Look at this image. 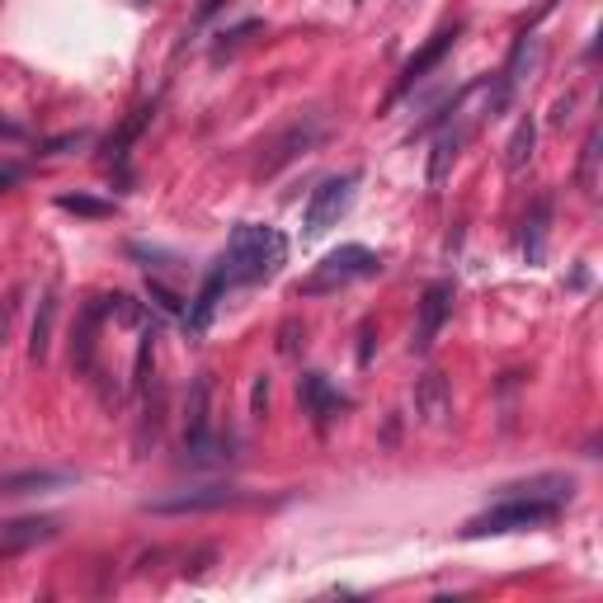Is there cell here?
I'll return each mask as SVG.
<instances>
[{
	"mask_svg": "<svg viewBox=\"0 0 603 603\" xmlns=\"http://www.w3.org/2000/svg\"><path fill=\"white\" fill-rule=\"evenodd\" d=\"M297 401L311 415V424H317V434H325L349 410V396H339L331 382H325V373H302L297 377Z\"/></svg>",
	"mask_w": 603,
	"mask_h": 603,
	"instance_id": "ba28073f",
	"label": "cell"
},
{
	"mask_svg": "<svg viewBox=\"0 0 603 603\" xmlns=\"http://www.w3.org/2000/svg\"><path fill=\"white\" fill-rule=\"evenodd\" d=\"M259 29H265V24H259V20H245V24H236V29H227V34H222V43H217V52H227V48H241L245 38H251V34H259Z\"/></svg>",
	"mask_w": 603,
	"mask_h": 603,
	"instance_id": "4316f807",
	"label": "cell"
},
{
	"mask_svg": "<svg viewBox=\"0 0 603 603\" xmlns=\"http://www.w3.org/2000/svg\"><path fill=\"white\" fill-rule=\"evenodd\" d=\"M222 5H231V0H198V10H194V20H198V24H208V20L217 15V10H222Z\"/></svg>",
	"mask_w": 603,
	"mask_h": 603,
	"instance_id": "f546056e",
	"label": "cell"
},
{
	"mask_svg": "<svg viewBox=\"0 0 603 603\" xmlns=\"http://www.w3.org/2000/svg\"><path fill=\"white\" fill-rule=\"evenodd\" d=\"M0 137H5V142H24V128L10 123V118H0Z\"/></svg>",
	"mask_w": 603,
	"mask_h": 603,
	"instance_id": "d6a6232c",
	"label": "cell"
},
{
	"mask_svg": "<svg viewBox=\"0 0 603 603\" xmlns=\"http://www.w3.org/2000/svg\"><path fill=\"white\" fill-rule=\"evenodd\" d=\"M245 490L241 486H184V490H170V496H156L146 500L142 510L146 514H161V518H180V514H217V510H231V504H241Z\"/></svg>",
	"mask_w": 603,
	"mask_h": 603,
	"instance_id": "5b68a950",
	"label": "cell"
},
{
	"mask_svg": "<svg viewBox=\"0 0 603 603\" xmlns=\"http://www.w3.org/2000/svg\"><path fill=\"white\" fill-rule=\"evenodd\" d=\"M452 302H458V287H452L448 279H438V283H429L420 293V302H415V339H410V349H415V354H424L438 339V331H444L448 317H452Z\"/></svg>",
	"mask_w": 603,
	"mask_h": 603,
	"instance_id": "8992f818",
	"label": "cell"
},
{
	"mask_svg": "<svg viewBox=\"0 0 603 603\" xmlns=\"http://www.w3.org/2000/svg\"><path fill=\"white\" fill-rule=\"evenodd\" d=\"M297 339H302V321H283L279 325V354H283V359H293V354H297Z\"/></svg>",
	"mask_w": 603,
	"mask_h": 603,
	"instance_id": "83f0119b",
	"label": "cell"
},
{
	"mask_svg": "<svg viewBox=\"0 0 603 603\" xmlns=\"http://www.w3.org/2000/svg\"><path fill=\"white\" fill-rule=\"evenodd\" d=\"M62 533V524L52 514H24V518H5L0 524V561H10V556H24V552H34V547H43L52 542Z\"/></svg>",
	"mask_w": 603,
	"mask_h": 603,
	"instance_id": "9c48e42d",
	"label": "cell"
},
{
	"mask_svg": "<svg viewBox=\"0 0 603 603\" xmlns=\"http://www.w3.org/2000/svg\"><path fill=\"white\" fill-rule=\"evenodd\" d=\"M561 514V504L552 500H533V496H504L496 510L476 514L462 538H496V533H528V528H547Z\"/></svg>",
	"mask_w": 603,
	"mask_h": 603,
	"instance_id": "3957f363",
	"label": "cell"
},
{
	"mask_svg": "<svg viewBox=\"0 0 603 603\" xmlns=\"http://www.w3.org/2000/svg\"><path fill=\"white\" fill-rule=\"evenodd\" d=\"M599 142H603V132L589 128L585 146H580V170H575V180H580L585 194H594V189H599Z\"/></svg>",
	"mask_w": 603,
	"mask_h": 603,
	"instance_id": "7402d4cb",
	"label": "cell"
},
{
	"mask_svg": "<svg viewBox=\"0 0 603 603\" xmlns=\"http://www.w3.org/2000/svg\"><path fill=\"white\" fill-rule=\"evenodd\" d=\"M415 415L424 424H448V415H452V387H448L444 373H424L415 382Z\"/></svg>",
	"mask_w": 603,
	"mask_h": 603,
	"instance_id": "9a60e30c",
	"label": "cell"
},
{
	"mask_svg": "<svg viewBox=\"0 0 603 603\" xmlns=\"http://www.w3.org/2000/svg\"><path fill=\"white\" fill-rule=\"evenodd\" d=\"M57 208H62V213H76V217H114V203L90 198V194H62Z\"/></svg>",
	"mask_w": 603,
	"mask_h": 603,
	"instance_id": "d4e9b609",
	"label": "cell"
},
{
	"mask_svg": "<svg viewBox=\"0 0 603 603\" xmlns=\"http://www.w3.org/2000/svg\"><path fill=\"white\" fill-rule=\"evenodd\" d=\"M52 321H57V287H48L43 302H38V317H34V331H29V359H48V345H52Z\"/></svg>",
	"mask_w": 603,
	"mask_h": 603,
	"instance_id": "44dd1931",
	"label": "cell"
},
{
	"mask_svg": "<svg viewBox=\"0 0 603 603\" xmlns=\"http://www.w3.org/2000/svg\"><path fill=\"white\" fill-rule=\"evenodd\" d=\"M104 302V317H118L123 325H146V307L137 297H128V293H108V297H100Z\"/></svg>",
	"mask_w": 603,
	"mask_h": 603,
	"instance_id": "cb8c5ba5",
	"label": "cell"
},
{
	"mask_svg": "<svg viewBox=\"0 0 603 603\" xmlns=\"http://www.w3.org/2000/svg\"><path fill=\"white\" fill-rule=\"evenodd\" d=\"M227 293H231L227 273H222V265H213L208 279H203V287H198V297L189 302V311H184V331H189V335H203V331H208V325H213V311L222 307Z\"/></svg>",
	"mask_w": 603,
	"mask_h": 603,
	"instance_id": "4fadbf2b",
	"label": "cell"
},
{
	"mask_svg": "<svg viewBox=\"0 0 603 603\" xmlns=\"http://www.w3.org/2000/svg\"><path fill=\"white\" fill-rule=\"evenodd\" d=\"M265 406H269V377H255V392H251V410H255V415H265Z\"/></svg>",
	"mask_w": 603,
	"mask_h": 603,
	"instance_id": "f1b7e54d",
	"label": "cell"
},
{
	"mask_svg": "<svg viewBox=\"0 0 603 603\" xmlns=\"http://www.w3.org/2000/svg\"><path fill=\"white\" fill-rule=\"evenodd\" d=\"M458 38H462V24H448V29H438V34L429 38V43H424V48L415 52V57H410V62L401 66V80H396V86H392V94H387V108H392L396 100H406V94L415 90L420 80H429V72H434V66L444 62L452 48H458Z\"/></svg>",
	"mask_w": 603,
	"mask_h": 603,
	"instance_id": "52a82bcc",
	"label": "cell"
},
{
	"mask_svg": "<svg viewBox=\"0 0 603 603\" xmlns=\"http://www.w3.org/2000/svg\"><path fill=\"white\" fill-rule=\"evenodd\" d=\"M533 146H538V123H533V114H524L514 123L510 142H504V170L510 175H524L528 161H533Z\"/></svg>",
	"mask_w": 603,
	"mask_h": 603,
	"instance_id": "ffe728a7",
	"label": "cell"
},
{
	"mask_svg": "<svg viewBox=\"0 0 603 603\" xmlns=\"http://www.w3.org/2000/svg\"><path fill=\"white\" fill-rule=\"evenodd\" d=\"M325 137V118H317V114H302L293 128H287L279 142L269 146V156H265V166H259V175H279L287 161H297V156H307L311 146H317Z\"/></svg>",
	"mask_w": 603,
	"mask_h": 603,
	"instance_id": "30bf717a",
	"label": "cell"
},
{
	"mask_svg": "<svg viewBox=\"0 0 603 603\" xmlns=\"http://www.w3.org/2000/svg\"><path fill=\"white\" fill-rule=\"evenodd\" d=\"M283 259H287V236H283L279 227H269V222H241L236 231H231L227 251L217 255V265H222L231 287H251V283L273 279Z\"/></svg>",
	"mask_w": 603,
	"mask_h": 603,
	"instance_id": "6da1fadb",
	"label": "cell"
},
{
	"mask_svg": "<svg viewBox=\"0 0 603 603\" xmlns=\"http://www.w3.org/2000/svg\"><path fill=\"white\" fill-rule=\"evenodd\" d=\"M151 118H156V104H142V108H132V118H123V128L108 137L104 151H100L108 166H123V161H128V146L151 128Z\"/></svg>",
	"mask_w": 603,
	"mask_h": 603,
	"instance_id": "e0dca14e",
	"label": "cell"
},
{
	"mask_svg": "<svg viewBox=\"0 0 603 603\" xmlns=\"http://www.w3.org/2000/svg\"><path fill=\"white\" fill-rule=\"evenodd\" d=\"M15 180H20V170H0V189H10Z\"/></svg>",
	"mask_w": 603,
	"mask_h": 603,
	"instance_id": "836d02e7",
	"label": "cell"
},
{
	"mask_svg": "<svg viewBox=\"0 0 603 603\" xmlns=\"http://www.w3.org/2000/svg\"><path fill=\"white\" fill-rule=\"evenodd\" d=\"M377 273H382L377 251H368V245H339V251H331L307 279L297 283V293L302 297H325V293H339V287H349V283L377 279Z\"/></svg>",
	"mask_w": 603,
	"mask_h": 603,
	"instance_id": "7a4b0ae2",
	"label": "cell"
},
{
	"mask_svg": "<svg viewBox=\"0 0 603 603\" xmlns=\"http://www.w3.org/2000/svg\"><path fill=\"white\" fill-rule=\"evenodd\" d=\"M86 142V132H66V137H57V142H48V156H57V151H66V146H80Z\"/></svg>",
	"mask_w": 603,
	"mask_h": 603,
	"instance_id": "1f68e13d",
	"label": "cell"
},
{
	"mask_svg": "<svg viewBox=\"0 0 603 603\" xmlns=\"http://www.w3.org/2000/svg\"><path fill=\"white\" fill-rule=\"evenodd\" d=\"M208 396H213V382L208 377H198L194 382V396H189V410H184V434H198V429H208Z\"/></svg>",
	"mask_w": 603,
	"mask_h": 603,
	"instance_id": "603a6c76",
	"label": "cell"
},
{
	"mask_svg": "<svg viewBox=\"0 0 603 603\" xmlns=\"http://www.w3.org/2000/svg\"><path fill=\"white\" fill-rule=\"evenodd\" d=\"M547 231H552V194H538L533 208L524 217V259L538 265L542 251H547Z\"/></svg>",
	"mask_w": 603,
	"mask_h": 603,
	"instance_id": "d6986e66",
	"label": "cell"
},
{
	"mask_svg": "<svg viewBox=\"0 0 603 603\" xmlns=\"http://www.w3.org/2000/svg\"><path fill=\"white\" fill-rule=\"evenodd\" d=\"M100 321H104V302L94 297L90 307L80 311V321L72 331V363L80 368V373H90V368H94V331H100Z\"/></svg>",
	"mask_w": 603,
	"mask_h": 603,
	"instance_id": "ac0fdd59",
	"label": "cell"
},
{
	"mask_svg": "<svg viewBox=\"0 0 603 603\" xmlns=\"http://www.w3.org/2000/svg\"><path fill=\"white\" fill-rule=\"evenodd\" d=\"M146 297H151V302H156V307H161V311H170V317H184V302H180V297H175V293H170V287H166V283H146Z\"/></svg>",
	"mask_w": 603,
	"mask_h": 603,
	"instance_id": "484cf974",
	"label": "cell"
},
{
	"mask_svg": "<svg viewBox=\"0 0 603 603\" xmlns=\"http://www.w3.org/2000/svg\"><path fill=\"white\" fill-rule=\"evenodd\" d=\"M76 486L72 467H24V472H0V496H52V490Z\"/></svg>",
	"mask_w": 603,
	"mask_h": 603,
	"instance_id": "8fae6325",
	"label": "cell"
},
{
	"mask_svg": "<svg viewBox=\"0 0 603 603\" xmlns=\"http://www.w3.org/2000/svg\"><path fill=\"white\" fill-rule=\"evenodd\" d=\"M359 170H345V175H331V180H321L311 189L307 208H302V231L307 236H325L331 227H339V217L354 208V194H359Z\"/></svg>",
	"mask_w": 603,
	"mask_h": 603,
	"instance_id": "277c9868",
	"label": "cell"
},
{
	"mask_svg": "<svg viewBox=\"0 0 603 603\" xmlns=\"http://www.w3.org/2000/svg\"><path fill=\"white\" fill-rule=\"evenodd\" d=\"M504 496H533V500H552V504H570L575 500V476L566 472H542V476H528V482H510L500 486Z\"/></svg>",
	"mask_w": 603,
	"mask_h": 603,
	"instance_id": "2e32d148",
	"label": "cell"
},
{
	"mask_svg": "<svg viewBox=\"0 0 603 603\" xmlns=\"http://www.w3.org/2000/svg\"><path fill=\"white\" fill-rule=\"evenodd\" d=\"M231 458H236V438L217 434L213 424L198 434H184V452H180L184 467H227Z\"/></svg>",
	"mask_w": 603,
	"mask_h": 603,
	"instance_id": "7c38bea8",
	"label": "cell"
},
{
	"mask_svg": "<svg viewBox=\"0 0 603 603\" xmlns=\"http://www.w3.org/2000/svg\"><path fill=\"white\" fill-rule=\"evenodd\" d=\"M570 108H575V94H561L556 108H552V123L561 128V123H570Z\"/></svg>",
	"mask_w": 603,
	"mask_h": 603,
	"instance_id": "4dcf8cb0",
	"label": "cell"
},
{
	"mask_svg": "<svg viewBox=\"0 0 603 603\" xmlns=\"http://www.w3.org/2000/svg\"><path fill=\"white\" fill-rule=\"evenodd\" d=\"M458 114H462V108H458ZM458 114L444 123V132H438V142H434V156H429V189H438V184L448 180L452 161L462 156V146H467V137H472V123H462Z\"/></svg>",
	"mask_w": 603,
	"mask_h": 603,
	"instance_id": "5bb4252c",
	"label": "cell"
}]
</instances>
